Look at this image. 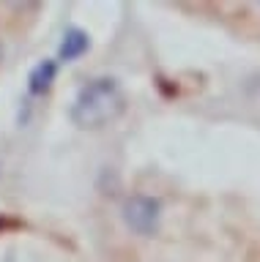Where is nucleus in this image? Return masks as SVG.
I'll return each mask as SVG.
<instances>
[{
	"mask_svg": "<svg viewBox=\"0 0 260 262\" xmlns=\"http://www.w3.org/2000/svg\"><path fill=\"white\" fill-rule=\"evenodd\" d=\"M159 219H162V202L156 196L148 194H134L124 202V221L129 229L140 235H153L159 229Z\"/></svg>",
	"mask_w": 260,
	"mask_h": 262,
	"instance_id": "nucleus-2",
	"label": "nucleus"
},
{
	"mask_svg": "<svg viewBox=\"0 0 260 262\" xmlns=\"http://www.w3.org/2000/svg\"><path fill=\"white\" fill-rule=\"evenodd\" d=\"M88 47H91L88 33L79 30V28H71V30L63 33V41L58 47V57H61V60H77L79 55L88 52Z\"/></svg>",
	"mask_w": 260,
	"mask_h": 262,
	"instance_id": "nucleus-3",
	"label": "nucleus"
},
{
	"mask_svg": "<svg viewBox=\"0 0 260 262\" xmlns=\"http://www.w3.org/2000/svg\"><path fill=\"white\" fill-rule=\"evenodd\" d=\"M55 74H58V63H55V60H42L33 71H30L28 90H30L33 96L47 93V90L52 88V82H55Z\"/></svg>",
	"mask_w": 260,
	"mask_h": 262,
	"instance_id": "nucleus-4",
	"label": "nucleus"
},
{
	"mask_svg": "<svg viewBox=\"0 0 260 262\" xmlns=\"http://www.w3.org/2000/svg\"><path fill=\"white\" fill-rule=\"evenodd\" d=\"M0 55H3V49H0Z\"/></svg>",
	"mask_w": 260,
	"mask_h": 262,
	"instance_id": "nucleus-5",
	"label": "nucleus"
},
{
	"mask_svg": "<svg viewBox=\"0 0 260 262\" xmlns=\"http://www.w3.org/2000/svg\"><path fill=\"white\" fill-rule=\"evenodd\" d=\"M124 106H126V98L121 85L112 77H99L79 88L69 115H71V123L79 128H102L115 120L124 112Z\"/></svg>",
	"mask_w": 260,
	"mask_h": 262,
	"instance_id": "nucleus-1",
	"label": "nucleus"
}]
</instances>
